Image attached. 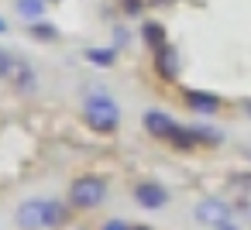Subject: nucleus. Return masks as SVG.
Returning <instances> with one entry per match:
<instances>
[{
    "mask_svg": "<svg viewBox=\"0 0 251 230\" xmlns=\"http://www.w3.org/2000/svg\"><path fill=\"white\" fill-rule=\"evenodd\" d=\"M83 117H86V124H90L93 131L110 134V131H117V124H121V107H117L100 86H90V90H86V103H83Z\"/></svg>",
    "mask_w": 251,
    "mask_h": 230,
    "instance_id": "obj_1",
    "label": "nucleus"
},
{
    "mask_svg": "<svg viewBox=\"0 0 251 230\" xmlns=\"http://www.w3.org/2000/svg\"><path fill=\"white\" fill-rule=\"evenodd\" d=\"M131 230H151V227H145V223H134V227H131Z\"/></svg>",
    "mask_w": 251,
    "mask_h": 230,
    "instance_id": "obj_18",
    "label": "nucleus"
},
{
    "mask_svg": "<svg viewBox=\"0 0 251 230\" xmlns=\"http://www.w3.org/2000/svg\"><path fill=\"white\" fill-rule=\"evenodd\" d=\"M45 4H49V0H18V14L28 24H38L45 18Z\"/></svg>",
    "mask_w": 251,
    "mask_h": 230,
    "instance_id": "obj_10",
    "label": "nucleus"
},
{
    "mask_svg": "<svg viewBox=\"0 0 251 230\" xmlns=\"http://www.w3.org/2000/svg\"><path fill=\"white\" fill-rule=\"evenodd\" d=\"M100 230H131V223H124V220H107Z\"/></svg>",
    "mask_w": 251,
    "mask_h": 230,
    "instance_id": "obj_15",
    "label": "nucleus"
},
{
    "mask_svg": "<svg viewBox=\"0 0 251 230\" xmlns=\"http://www.w3.org/2000/svg\"><path fill=\"white\" fill-rule=\"evenodd\" d=\"M186 107H189L193 114H200V117H213V114L220 110V96L203 93V90H189V93H186Z\"/></svg>",
    "mask_w": 251,
    "mask_h": 230,
    "instance_id": "obj_7",
    "label": "nucleus"
},
{
    "mask_svg": "<svg viewBox=\"0 0 251 230\" xmlns=\"http://www.w3.org/2000/svg\"><path fill=\"white\" fill-rule=\"evenodd\" d=\"M141 7H145V0H124V11L127 14H138Z\"/></svg>",
    "mask_w": 251,
    "mask_h": 230,
    "instance_id": "obj_16",
    "label": "nucleus"
},
{
    "mask_svg": "<svg viewBox=\"0 0 251 230\" xmlns=\"http://www.w3.org/2000/svg\"><path fill=\"white\" fill-rule=\"evenodd\" d=\"M151 4H155V7H162V4H172V0H151Z\"/></svg>",
    "mask_w": 251,
    "mask_h": 230,
    "instance_id": "obj_19",
    "label": "nucleus"
},
{
    "mask_svg": "<svg viewBox=\"0 0 251 230\" xmlns=\"http://www.w3.org/2000/svg\"><path fill=\"white\" fill-rule=\"evenodd\" d=\"M176 127H179V124H176L165 110H148V114H145V131H148L151 138H158V141H169V138L176 134Z\"/></svg>",
    "mask_w": 251,
    "mask_h": 230,
    "instance_id": "obj_6",
    "label": "nucleus"
},
{
    "mask_svg": "<svg viewBox=\"0 0 251 230\" xmlns=\"http://www.w3.org/2000/svg\"><path fill=\"white\" fill-rule=\"evenodd\" d=\"M193 213H196V220H200V223H206V227H220V223H227V220H230L234 206H230L227 199L210 196V199H200Z\"/></svg>",
    "mask_w": 251,
    "mask_h": 230,
    "instance_id": "obj_4",
    "label": "nucleus"
},
{
    "mask_svg": "<svg viewBox=\"0 0 251 230\" xmlns=\"http://www.w3.org/2000/svg\"><path fill=\"white\" fill-rule=\"evenodd\" d=\"M213 230H241V227H237L234 220H227V223H220V227H213Z\"/></svg>",
    "mask_w": 251,
    "mask_h": 230,
    "instance_id": "obj_17",
    "label": "nucleus"
},
{
    "mask_svg": "<svg viewBox=\"0 0 251 230\" xmlns=\"http://www.w3.org/2000/svg\"><path fill=\"white\" fill-rule=\"evenodd\" d=\"M134 199H138V206H145V209H162V206L169 203V189H165L162 182L145 179V182L134 185Z\"/></svg>",
    "mask_w": 251,
    "mask_h": 230,
    "instance_id": "obj_5",
    "label": "nucleus"
},
{
    "mask_svg": "<svg viewBox=\"0 0 251 230\" xmlns=\"http://www.w3.org/2000/svg\"><path fill=\"white\" fill-rule=\"evenodd\" d=\"M244 110H248V114H251V100H244Z\"/></svg>",
    "mask_w": 251,
    "mask_h": 230,
    "instance_id": "obj_21",
    "label": "nucleus"
},
{
    "mask_svg": "<svg viewBox=\"0 0 251 230\" xmlns=\"http://www.w3.org/2000/svg\"><path fill=\"white\" fill-rule=\"evenodd\" d=\"M155 69H158L162 79H176V76H179V55H176L172 45H162V48L155 52Z\"/></svg>",
    "mask_w": 251,
    "mask_h": 230,
    "instance_id": "obj_8",
    "label": "nucleus"
},
{
    "mask_svg": "<svg viewBox=\"0 0 251 230\" xmlns=\"http://www.w3.org/2000/svg\"><path fill=\"white\" fill-rule=\"evenodd\" d=\"M103 199H107V182L100 175H79L69 185V203L76 209H97Z\"/></svg>",
    "mask_w": 251,
    "mask_h": 230,
    "instance_id": "obj_2",
    "label": "nucleus"
},
{
    "mask_svg": "<svg viewBox=\"0 0 251 230\" xmlns=\"http://www.w3.org/2000/svg\"><path fill=\"white\" fill-rule=\"evenodd\" d=\"M7 79L14 83V90H35V69H31L28 62H18V59H14Z\"/></svg>",
    "mask_w": 251,
    "mask_h": 230,
    "instance_id": "obj_9",
    "label": "nucleus"
},
{
    "mask_svg": "<svg viewBox=\"0 0 251 230\" xmlns=\"http://www.w3.org/2000/svg\"><path fill=\"white\" fill-rule=\"evenodd\" d=\"M141 35H145V42H148V45H151L155 52H158L162 45H169V42H165V28H162L158 21H148V24L141 28Z\"/></svg>",
    "mask_w": 251,
    "mask_h": 230,
    "instance_id": "obj_11",
    "label": "nucleus"
},
{
    "mask_svg": "<svg viewBox=\"0 0 251 230\" xmlns=\"http://www.w3.org/2000/svg\"><path fill=\"white\" fill-rule=\"evenodd\" d=\"M49 209H52V199H25L14 209V223L21 230H49Z\"/></svg>",
    "mask_w": 251,
    "mask_h": 230,
    "instance_id": "obj_3",
    "label": "nucleus"
},
{
    "mask_svg": "<svg viewBox=\"0 0 251 230\" xmlns=\"http://www.w3.org/2000/svg\"><path fill=\"white\" fill-rule=\"evenodd\" d=\"M31 35H35L38 42H55V38H59L55 24H42V21H38V24H31Z\"/></svg>",
    "mask_w": 251,
    "mask_h": 230,
    "instance_id": "obj_13",
    "label": "nucleus"
},
{
    "mask_svg": "<svg viewBox=\"0 0 251 230\" xmlns=\"http://www.w3.org/2000/svg\"><path fill=\"white\" fill-rule=\"evenodd\" d=\"M11 66H14L11 52H7V48H0V79H7V76H11Z\"/></svg>",
    "mask_w": 251,
    "mask_h": 230,
    "instance_id": "obj_14",
    "label": "nucleus"
},
{
    "mask_svg": "<svg viewBox=\"0 0 251 230\" xmlns=\"http://www.w3.org/2000/svg\"><path fill=\"white\" fill-rule=\"evenodd\" d=\"M117 59V48H86V62L100 66V69H110Z\"/></svg>",
    "mask_w": 251,
    "mask_h": 230,
    "instance_id": "obj_12",
    "label": "nucleus"
},
{
    "mask_svg": "<svg viewBox=\"0 0 251 230\" xmlns=\"http://www.w3.org/2000/svg\"><path fill=\"white\" fill-rule=\"evenodd\" d=\"M4 31H7V21H4V18H0V35H4Z\"/></svg>",
    "mask_w": 251,
    "mask_h": 230,
    "instance_id": "obj_20",
    "label": "nucleus"
}]
</instances>
